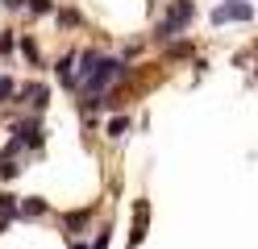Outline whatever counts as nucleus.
Returning <instances> with one entry per match:
<instances>
[{
	"mask_svg": "<svg viewBox=\"0 0 258 249\" xmlns=\"http://www.w3.org/2000/svg\"><path fill=\"white\" fill-rule=\"evenodd\" d=\"M191 17H196V5H191V0H175L167 9V17L158 21V29H154V42H171L183 25H191Z\"/></svg>",
	"mask_w": 258,
	"mask_h": 249,
	"instance_id": "1",
	"label": "nucleus"
},
{
	"mask_svg": "<svg viewBox=\"0 0 258 249\" xmlns=\"http://www.w3.org/2000/svg\"><path fill=\"white\" fill-rule=\"evenodd\" d=\"M121 75H125V62H121V58H100V62L92 66V75L84 79V88H88V96H100L108 83L121 79Z\"/></svg>",
	"mask_w": 258,
	"mask_h": 249,
	"instance_id": "2",
	"label": "nucleus"
},
{
	"mask_svg": "<svg viewBox=\"0 0 258 249\" xmlns=\"http://www.w3.org/2000/svg\"><path fill=\"white\" fill-rule=\"evenodd\" d=\"M250 17H254V5H250V0H225V5L213 9V21H217V25H225V21H250Z\"/></svg>",
	"mask_w": 258,
	"mask_h": 249,
	"instance_id": "3",
	"label": "nucleus"
},
{
	"mask_svg": "<svg viewBox=\"0 0 258 249\" xmlns=\"http://www.w3.org/2000/svg\"><path fill=\"white\" fill-rule=\"evenodd\" d=\"M146 220H150V204H146V199H134V232H129L134 245L146 241Z\"/></svg>",
	"mask_w": 258,
	"mask_h": 249,
	"instance_id": "4",
	"label": "nucleus"
},
{
	"mask_svg": "<svg viewBox=\"0 0 258 249\" xmlns=\"http://www.w3.org/2000/svg\"><path fill=\"white\" fill-rule=\"evenodd\" d=\"M13 133H17V137H13L17 149H21V145H42V125H38V121H21Z\"/></svg>",
	"mask_w": 258,
	"mask_h": 249,
	"instance_id": "5",
	"label": "nucleus"
},
{
	"mask_svg": "<svg viewBox=\"0 0 258 249\" xmlns=\"http://www.w3.org/2000/svg\"><path fill=\"white\" fill-rule=\"evenodd\" d=\"M17 212H21V216H46V199L29 195V199H21V204H17Z\"/></svg>",
	"mask_w": 258,
	"mask_h": 249,
	"instance_id": "6",
	"label": "nucleus"
},
{
	"mask_svg": "<svg viewBox=\"0 0 258 249\" xmlns=\"http://www.w3.org/2000/svg\"><path fill=\"white\" fill-rule=\"evenodd\" d=\"M46 96H50V92H46L42 83H29V88H25V100H29L34 108H42V104H46Z\"/></svg>",
	"mask_w": 258,
	"mask_h": 249,
	"instance_id": "7",
	"label": "nucleus"
},
{
	"mask_svg": "<svg viewBox=\"0 0 258 249\" xmlns=\"http://www.w3.org/2000/svg\"><path fill=\"white\" fill-rule=\"evenodd\" d=\"M108 133H112V137H125V133H129V116H112V121H108Z\"/></svg>",
	"mask_w": 258,
	"mask_h": 249,
	"instance_id": "8",
	"label": "nucleus"
},
{
	"mask_svg": "<svg viewBox=\"0 0 258 249\" xmlns=\"http://www.w3.org/2000/svg\"><path fill=\"white\" fill-rule=\"evenodd\" d=\"M17 50H21L29 62H38V42H34V38H21V42H17Z\"/></svg>",
	"mask_w": 258,
	"mask_h": 249,
	"instance_id": "9",
	"label": "nucleus"
},
{
	"mask_svg": "<svg viewBox=\"0 0 258 249\" xmlns=\"http://www.w3.org/2000/svg\"><path fill=\"white\" fill-rule=\"evenodd\" d=\"M54 71H58V79H67V83H71V75H75V54H67V58L54 66Z\"/></svg>",
	"mask_w": 258,
	"mask_h": 249,
	"instance_id": "10",
	"label": "nucleus"
},
{
	"mask_svg": "<svg viewBox=\"0 0 258 249\" xmlns=\"http://www.w3.org/2000/svg\"><path fill=\"white\" fill-rule=\"evenodd\" d=\"M21 175V166L13 162V158H0V179H17Z\"/></svg>",
	"mask_w": 258,
	"mask_h": 249,
	"instance_id": "11",
	"label": "nucleus"
},
{
	"mask_svg": "<svg viewBox=\"0 0 258 249\" xmlns=\"http://www.w3.org/2000/svg\"><path fill=\"white\" fill-rule=\"evenodd\" d=\"M167 54H171V58H187V54H196V46H191V42H175Z\"/></svg>",
	"mask_w": 258,
	"mask_h": 249,
	"instance_id": "12",
	"label": "nucleus"
},
{
	"mask_svg": "<svg viewBox=\"0 0 258 249\" xmlns=\"http://www.w3.org/2000/svg\"><path fill=\"white\" fill-rule=\"evenodd\" d=\"M29 13H50V0H25Z\"/></svg>",
	"mask_w": 258,
	"mask_h": 249,
	"instance_id": "13",
	"label": "nucleus"
},
{
	"mask_svg": "<svg viewBox=\"0 0 258 249\" xmlns=\"http://www.w3.org/2000/svg\"><path fill=\"white\" fill-rule=\"evenodd\" d=\"M5 96H13V79H0V100Z\"/></svg>",
	"mask_w": 258,
	"mask_h": 249,
	"instance_id": "14",
	"label": "nucleus"
},
{
	"mask_svg": "<svg viewBox=\"0 0 258 249\" xmlns=\"http://www.w3.org/2000/svg\"><path fill=\"white\" fill-rule=\"evenodd\" d=\"M5 5H13V9H25V0H5Z\"/></svg>",
	"mask_w": 258,
	"mask_h": 249,
	"instance_id": "15",
	"label": "nucleus"
},
{
	"mask_svg": "<svg viewBox=\"0 0 258 249\" xmlns=\"http://www.w3.org/2000/svg\"><path fill=\"white\" fill-rule=\"evenodd\" d=\"M71 249H88V245H84V241H75V245H71Z\"/></svg>",
	"mask_w": 258,
	"mask_h": 249,
	"instance_id": "16",
	"label": "nucleus"
},
{
	"mask_svg": "<svg viewBox=\"0 0 258 249\" xmlns=\"http://www.w3.org/2000/svg\"><path fill=\"white\" fill-rule=\"evenodd\" d=\"M0 5H5V0H0Z\"/></svg>",
	"mask_w": 258,
	"mask_h": 249,
	"instance_id": "17",
	"label": "nucleus"
}]
</instances>
